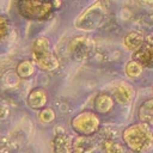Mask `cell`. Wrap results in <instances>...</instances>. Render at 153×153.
Returning a JSON list of instances; mask_svg holds the SVG:
<instances>
[{"label": "cell", "mask_w": 153, "mask_h": 153, "mask_svg": "<svg viewBox=\"0 0 153 153\" xmlns=\"http://www.w3.org/2000/svg\"><path fill=\"white\" fill-rule=\"evenodd\" d=\"M8 115H10V110H8V108H7L6 105H4V104H0V120H5V118H7Z\"/></svg>", "instance_id": "20"}, {"label": "cell", "mask_w": 153, "mask_h": 153, "mask_svg": "<svg viewBox=\"0 0 153 153\" xmlns=\"http://www.w3.org/2000/svg\"><path fill=\"white\" fill-rule=\"evenodd\" d=\"M104 153H126V148L123 145L114 141L112 139H106L102 143Z\"/></svg>", "instance_id": "16"}, {"label": "cell", "mask_w": 153, "mask_h": 153, "mask_svg": "<svg viewBox=\"0 0 153 153\" xmlns=\"http://www.w3.org/2000/svg\"><path fill=\"white\" fill-rule=\"evenodd\" d=\"M73 153H91L97 148L93 135H78L73 140Z\"/></svg>", "instance_id": "8"}, {"label": "cell", "mask_w": 153, "mask_h": 153, "mask_svg": "<svg viewBox=\"0 0 153 153\" xmlns=\"http://www.w3.org/2000/svg\"><path fill=\"white\" fill-rule=\"evenodd\" d=\"M10 31V24L6 17L0 14V39H4Z\"/></svg>", "instance_id": "19"}, {"label": "cell", "mask_w": 153, "mask_h": 153, "mask_svg": "<svg viewBox=\"0 0 153 153\" xmlns=\"http://www.w3.org/2000/svg\"><path fill=\"white\" fill-rule=\"evenodd\" d=\"M114 108V99L106 93H100L94 99V109L99 114H106Z\"/></svg>", "instance_id": "13"}, {"label": "cell", "mask_w": 153, "mask_h": 153, "mask_svg": "<svg viewBox=\"0 0 153 153\" xmlns=\"http://www.w3.org/2000/svg\"><path fill=\"white\" fill-rule=\"evenodd\" d=\"M36 63L32 60H23L16 67V73L20 79H27L35 74Z\"/></svg>", "instance_id": "14"}, {"label": "cell", "mask_w": 153, "mask_h": 153, "mask_svg": "<svg viewBox=\"0 0 153 153\" xmlns=\"http://www.w3.org/2000/svg\"><path fill=\"white\" fill-rule=\"evenodd\" d=\"M8 148H10V143L4 137H0V153H7Z\"/></svg>", "instance_id": "21"}, {"label": "cell", "mask_w": 153, "mask_h": 153, "mask_svg": "<svg viewBox=\"0 0 153 153\" xmlns=\"http://www.w3.org/2000/svg\"><path fill=\"white\" fill-rule=\"evenodd\" d=\"M122 139L133 153H147L153 148V131L149 124L142 121L127 127Z\"/></svg>", "instance_id": "1"}, {"label": "cell", "mask_w": 153, "mask_h": 153, "mask_svg": "<svg viewBox=\"0 0 153 153\" xmlns=\"http://www.w3.org/2000/svg\"><path fill=\"white\" fill-rule=\"evenodd\" d=\"M48 103V91L43 87H36L30 91L27 96V105L33 110L45 108Z\"/></svg>", "instance_id": "9"}, {"label": "cell", "mask_w": 153, "mask_h": 153, "mask_svg": "<svg viewBox=\"0 0 153 153\" xmlns=\"http://www.w3.org/2000/svg\"><path fill=\"white\" fill-rule=\"evenodd\" d=\"M51 1V5L54 8H60L61 5H62V1L61 0H50Z\"/></svg>", "instance_id": "22"}, {"label": "cell", "mask_w": 153, "mask_h": 153, "mask_svg": "<svg viewBox=\"0 0 153 153\" xmlns=\"http://www.w3.org/2000/svg\"><path fill=\"white\" fill-rule=\"evenodd\" d=\"M139 118L142 122H146L148 124H153V99L146 100L142 103V105L139 109Z\"/></svg>", "instance_id": "15"}, {"label": "cell", "mask_w": 153, "mask_h": 153, "mask_svg": "<svg viewBox=\"0 0 153 153\" xmlns=\"http://www.w3.org/2000/svg\"><path fill=\"white\" fill-rule=\"evenodd\" d=\"M73 141L65 134H56L51 141V151L53 153H73Z\"/></svg>", "instance_id": "10"}, {"label": "cell", "mask_w": 153, "mask_h": 153, "mask_svg": "<svg viewBox=\"0 0 153 153\" xmlns=\"http://www.w3.org/2000/svg\"><path fill=\"white\" fill-rule=\"evenodd\" d=\"M55 117H56L55 111L49 106H45V108L41 109V112L38 114V118L42 123H50L55 120Z\"/></svg>", "instance_id": "18"}, {"label": "cell", "mask_w": 153, "mask_h": 153, "mask_svg": "<svg viewBox=\"0 0 153 153\" xmlns=\"http://www.w3.org/2000/svg\"><path fill=\"white\" fill-rule=\"evenodd\" d=\"M112 94H114L115 100L118 104L124 105V104H127V103L130 102V99L133 97V90H131V87L128 84L122 82V84L117 85L114 88V93Z\"/></svg>", "instance_id": "11"}, {"label": "cell", "mask_w": 153, "mask_h": 153, "mask_svg": "<svg viewBox=\"0 0 153 153\" xmlns=\"http://www.w3.org/2000/svg\"><path fill=\"white\" fill-rule=\"evenodd\" d=\"M133 57L143 67L153 68V33L146 37L143 45L134 51Z\"/></svg>", "instance_id": "7"}, {"label": "cell", "mask_w": 153, "mask_h": 153, "mask_svg": "<svg viewBox=\"0 0 153 153\" xmlns=\"http://www.w3.org/2000/svg\"><path fill=\"white\" fill-rule=\"evenodd\" d=\"M143 71V66L136 61V60H131L126 65V74L129 78H136L139 76Z\"/></svg>", "instance_id": "17"}, {"label": "cell", "mask_w": 153, "mask_h": 153, "mask_svg": "<svg viewBox=\"0 0 153 153\" xmlns=\"http://www.w3.org/2000/svg\"><path fill=\"white\" fill-rule=\"evenodd\" d=\"M146 41V37H143V35L141 32H137V31H131L129 32L126 37H124V45L127 49L129 50H133V51H136L139 48H141L143 45Z\"/></svg>", "instance_id": "12"}, {"label": "cell", "mask_w": 153, "mask_h": 153, "mask_svg": "<svg viewBox=\"0 0 153 153\" xmlns=\"http://www.w3.org/2000/svg\"><path fill=\"white\" fill-rule=\"evenodd\" d=\"M105 16L106 8L104 4L102 1H97L76 18L74 25L80 30H96L104 23Z\"/></svg>", "instance_id": "3"}, {"label": "cell", "mask_w": 153, "mask_h": 153, "mask_svg": "<svg viewBox=\"0 0 153 153\" xmlns=\"http://www.w3.org/2000/svg\"><path fill=\"white\" fill-rule=\"evenodd\" d=\"M32 57L36 66L44 72H53L60 66L59 59L50 50V41L47 37H39L33 42Z\"/></svg>", "instance_id": "2"}, {"label": "cell", "mask_w": 153, "mask_h": 153, "mask_svg": "<svg viewBox=\"0 0 153 153\" xmlns=\"http://www.w3.org/2000/svg\"><path fill=\"white\" fill-rule=\"evenodd\" d=\"M51 1L45 0H19V13L30 20H45L53 12Z\"/></svg>", "instance_id": "4"}, {"label": "cell", "mask_w": 153, "mask_h": 153, "mask_svg": "<svg viewBox=\"0 0 153 153\" xmlns=\"http://www.w3.org/2000/svg\"><path fill=\"white\" fill-rule=\"evenodd\" d=\"M71 126L73 130L80 135H93L100 128V120L98 115L92 111H82L73 117Z\"/></svg>", "instance_id": "5"}, {"label": "cell", "mask_w": 153, "mask_h": 153, "mask_svg": "<svg viewBox=\"0 0 153 153\" xmlns=\"http://www.w3.org/2000/svg\"><path fill=\"white\" fill-rule=\"evenodd\" d=\"M68 50L73 59L84 60L90 55V53L92 50V42L87 37H84V36L74 37L69 42Z\"/></svg>", "instance_id": "6"}]
</instances>
